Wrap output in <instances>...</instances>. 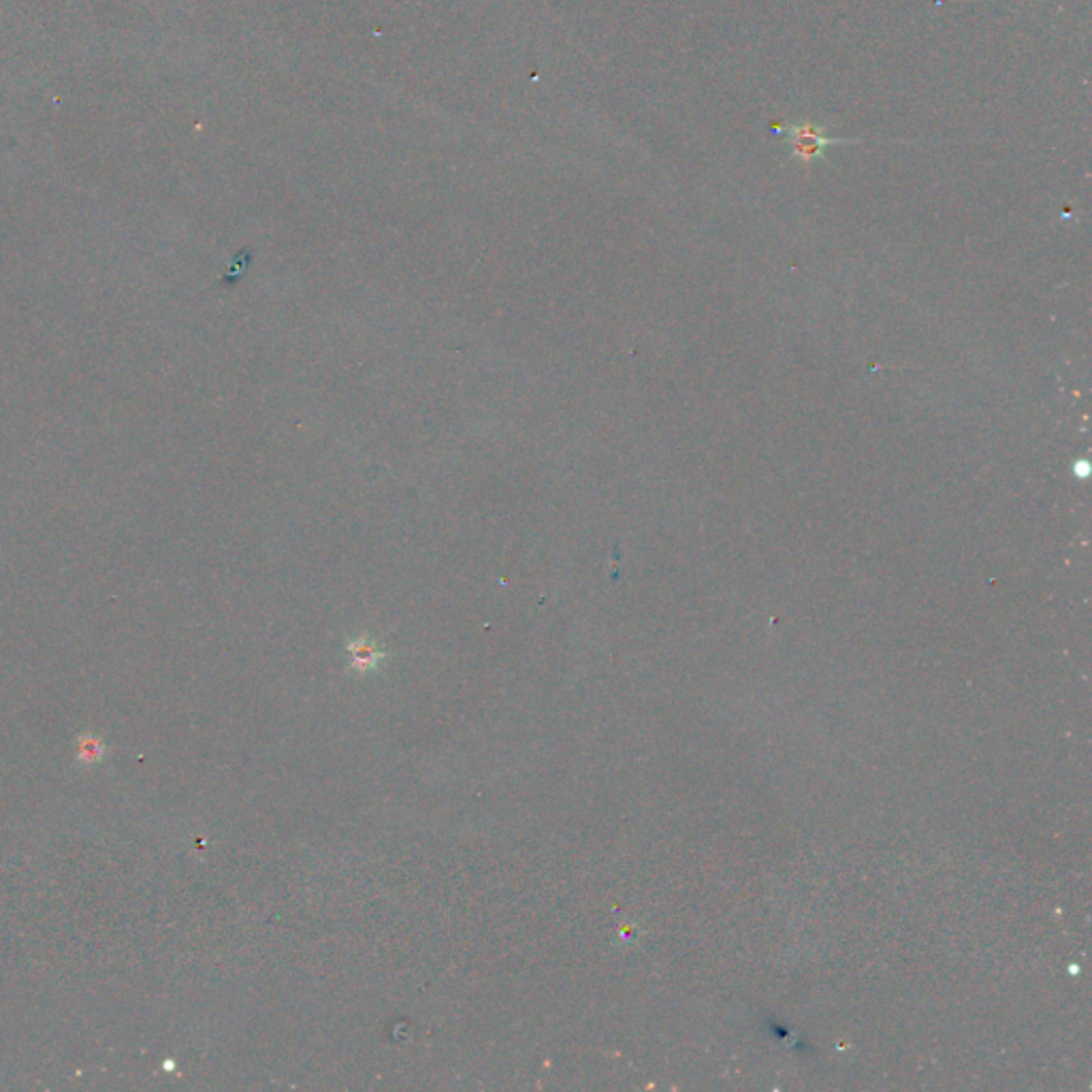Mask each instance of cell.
<instances>
[{"mask_svg":"<svg viewBox=\"0 0 1092 1092\" xmlns=\"http://www.w3.org/2000/svg\"><path fill=\"white\" fill-rule=\"evenodd\" d=\"M788 143L792 146V152L796 159L801 161H815V159H821L824 156V150L828 146H834V143H841V139H832V137H826L819 128L811 126V124H796L792 128H788Z\"/></svg>","mask_w":1092,"mask_h":1092,"instance_id":"cell-1","label":"cell"}]
</instances>
